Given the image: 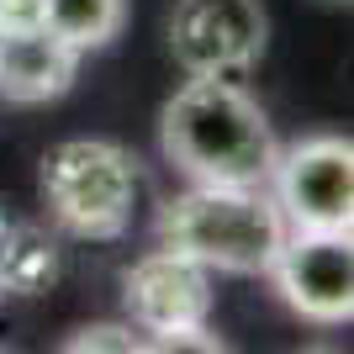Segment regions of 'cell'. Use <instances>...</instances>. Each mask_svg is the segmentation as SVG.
Returning <instances> with one entry per match:
<instances>
[{"label": "cell", "mask_w": 354, "mask_h": 354, "mask_svg": "<svg viewBox=\"0 0 354 354\" xmlns=\"http://www.w3.org/2000/svg\"><path fill=\"white\" fill-rule=\"evenodd\" d=\"M159 233L169 249L201 259L207 270L259 275L270 270L286 238V217L265 185H207L196 180L185 196H175L159 217Z\"/></svg>", "instance_id": "2"}, {"label": "cell", "mask_w": 354, "mask_h": 354, "mask_svg": "<svg viewBox=\"0 0 354 354\" xmlns=\"http://www.w3.org/2000/svg\"><path fill=\"white\" fill-rule=\"evenodd\" d=\"M16 21H43V0H0V27Z\"/></svg>", "instance_id": "12"}, {"label": "cell", "mask_w": 354, "mask_h": 354, "mask_svg": "<svg viewBox=\"0 0 354 354\" xmlns=\"http://www.w3.org/2000/svg\"><path fill=\"white\" fill-rule=\"evenodd\" d=\"M286 301L312 323H349L354 317V243L333 227H296L281 238L270 259Z\"/></svg>", "instance_id": "7"}, {"label": "cell", "mask_w": 354, "mask_h": 354, "mask_svg": "<svg viewBox=\"0 0 354 354\" xmlns=\"http://www.w3.org/2000/svg\"><path fill=\"white\" fill-rule=\"evenodd\" d=\"M127 312L153 349H227L207 333L212 317V270L180 249H153L127 270Z\"/></svg>", "instance_id": "4"}, {"label": "cell", "mask_w": 354, "mask_h": 354, "mask_svg": "<svg viewBox=\"0 0 354 354\" xmlns=\"http://www.w3.org/2000/svg\"><path fill=\"white\" fill-rule=\"evenodd\" d=\"M69 354H85V349H117V354H143L153 349V339L148 333H133V328H85V333H74L69 344H64Z\"/></svg>", "instance_id": "11"}, {"label": "cell", "mask_w": 354, "mask_h": 354, "mask_svg": "<svg viewBox=\"0 0 354 354\" xmlns=\"http://www.w3.org/2000/svg\"><path fill=\"white\" fill-rule=\"evenodd\" d=\"M80 48H69L43 21L0 27V95L11 101H59L74 85Z\"/></svg>", "instance_id": "8"}, {"label": "cell", "mask_w": 354, "mask_h": 354, "mask_svg": "<svg viewBox=\"0 0 354 354\" xmlns=\"http://www.w3.org/2000/svg\"><path fill=\"white\" fill-rule=\"evenodd\" d=\"M138 164L101 138L59 143L43 159V201L74 238H122L138 212Z\"/></svg>", "instance_id": "3"}, {"label": "cell", "mask_w": 354, "mask_h": 354, "mask_svg": "<svg viewBox=\"0 0 354 354\" xmlns=\"http://www.w3.org/2000/svg\"><path fill=\"white\" fill-rule=\"evenodd\" d=\"M127 21V0H43V27L69 48H106Z\"/></svg>", "instance_id": "10"}, {"label": "cell", "mask_w": 354, "mask_h": 354, "mask_svg": "<svg viewBox=\"0 0 354 354\" xmlns=\"http://www.w3.org/2000/svg\"><path fill=\"white\" fill-rule=\"evenodd\" d=\"M275 207L296 227H333L349 233L354 222V148L349 138H312L291 153H275Z\"/></svg>", "instance_id": "6"}, {"label": "cell", "mask_w": 354, "mask_h": 354, "mask_svg": "<svg viewBox=\"0 0 354 354\" xmlns=\"http://www.w3.org/2000/svg\"><path fill=\"white\" fill-rule=\"evenodd\" d=\"M164 153L207 185H265L275 169V138L238 80L191 74L164 106Z\"/></svg>", "instance_id": "1"}, {"label": "cell", "mask_w": 354, "mask_h": 354, "mask_svg": "<svg viewBox=\"0 0 354 354\" xmlns=\"http://www.w3.org/2000/svg\"><path fill=\"white\" fill-rule=\"evenodd\" d=\"M169 53L185 74L243 80L265 53V11L259 0H175L169 16Z\"/></svg>", "instance_id": "5"}, {"label": "cell", "mask_w": 354, "mask_h": 354, "mask_svg": "<svg viewBox=\"0 0 354 354\" xmlns=\"http://www.w3.org/2000/svg\"><path fill=\"white\" fill-rule=\"evenodd\" d=\"M59 281V249L37 222L0 212V291L6 296H43Z\"/></svg>", "instance_id": "9"}, {"label": "cell", "mask_w": 354, "mask_h": 354, "mask_svg": "<svg viewBox=\"0 0 354 354\" xmlns=\"http://www.w3.org/2000/svg\"><path fill=\"white\" fill-rule=\"evenodd\" d=\"M328 6H349V0H328Z\"/></svg>", "instance_id": "13"}, {"label": "cell", "mask_w": 354, "mask_h": 354, "mask_svg": "<svg viewBox=\"0 0 354 354\" xmlns=\"http://www.w3.org/2000/svg\"><path fill=\"white\" fill-rule=\"evenodd\" d=\"M0 296H6V291H0Z\"/></svg>", "instance_id": "14"}]
</instances>
